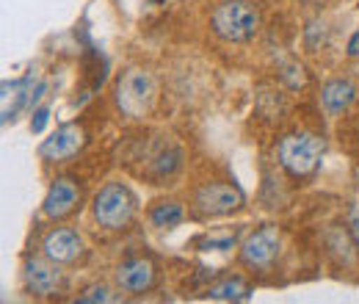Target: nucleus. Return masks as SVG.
<instances>
[{
	"instance_id": "nucleus-20",
	"label": "nucleus",
	"mask_w": 359,
	"mask_h": 304,
	"mask_svg": "<svg viewBox=\"0 0 359 304\" xmlns=\"http://www.w3.org/2000/svg\"><path fill=\"white\" fill-rule=\"evenodd\" d=\"M47 119H50V108H47V105H42L39 111H34V119H31V131L42 133L47 128Z\"/></svg>"
},
{
	"instance_id": "nucleus-19",
	"label": "nucleus",
	"mask_w": 359,
	"mask_h": 304,
	"mask_svg": "<svg viewBox=\"0 0 359 304\" xmlns=\"http://www.w3.org/2000/svg\"><path fill=\"white\" fill-rule=\"evenodd\" d=\"M199 246L208 252V249H232L235 246V235H226V238H202Z\"/></svg>"
},
{
	"instance_id": "nucleus-10",
	"label": "nucleus",
	"mask_w": 359,
	"mask_h": 304,
	"mask_svg": "<svg viewBox=\"0 0 359 304\" xmlns=\"http://www.w3.org/2000/svg\"><path fill=\"white\" fill-rule=\"evenodd\" d=\"M78 202H81V188H78V183L69 180V177H58V180L50 185V191H47L42 211H45L47 218H64L78 208Z\"/></svg>"
},
{
	"instance_id": "nucleus-14",
	"label": "nucleus",
	"mask_w": 359,
	"mask_h": 304,
	"mask_svg": "<svg viewBox=\"0 0 359 304\" xmlns=\"http://www.w3.org/2000/svg\"><path fill=\"white\" fill-rule=\"evenodd\" d=\"M208 296L210 299H219V302H246L252 296V288L241 277H226V279L208 288Z\"/></svg>"
},
{
	"instance_id": "nucleus-11",
	"label": "nucleus",
	"mask_w": 359,
	"mask_h": 304,
	"mask_svg": "<svg viewBox=\"0 0 359 304\" xmlns=\"http://www.w3.org/2000/svg\"><path fill=\"white\" fill-rule=\"evenodd\" d=\"M116 282L128 293H144L155 285V263L147 258H130L119 263L116 268Z\"/></svg>"
},
{
	"instance_id": "nucleus-4",
	"label": "nucleus",
	"mask_w": 359,
	"mask_h": 304,
	"mask_svg": "<svg viewBox=\"0 0 359 304\" xmlns=\"http://www.w3.org/2000/svg\"><path fill=\"white\" fill-rule=\"evenodd\" d=\"M91 211H94V221L100 227H105V230H125L135 216V197L130 194L128 185L108 183L94 197Z\"/></svg>"
},
{
	"instance_id": "nucleus-9",
	"label": "nucleus",
	"mask_w": 359,
	"mask_h": 304,
	"mask_svg": "<svg viewBox=\"0 0 359 304\" xmlns=\"http://www.w3.org/2000/svg\"><path fill=\"white\" fill-rule=\"evenodd\" d=\"M42 252L55 263H75L83 252V238L72 227H55L45 235Z\"/></svg>"
},
{
	"instance_id": "nucleus-21",
	"label": "nucleus",
	"mask_w": 359,
	"mask_h": 304,
	"mask_svg": "<svg viewBox=\"0 0 359 304\" xmlns=\"http://www.w3.org/2000/svg\"><path fill=\"white\" fill-rule=\"evenodd\" d=\"M348 53H351V55H359V34H354V39L348 44Z\"/></svg>"
},
{
	"instance_id": "nucleus-17",
	"label": "nucleus",
	"mask_w": 359,
	"mask_h": 304,
	"mask_svg": "<svg viewBox=\"0 0 359 304\" xmlns=\"http://www.w3.org/2000/svg\"><path fill=\"white\" fill-rule=\"evenodd\" d=\"M114 299H116V296L111 293V288H108V285H100V282H97V285H89L83 293H78V302L81 304H97V302L108 304V302H114Z\"/></svg>"
},
{
	"instance_id": "nucleus-6",
	"label": "nucleus",
	"mask_w": 359,
	"mask_h": 304,
	"mask_svg": "<svg viewBox=\"0 0 359 304\" xmlns=\"http://www.w3.org/2000/svg\"><path fill=\"white\" fill-rule=\"evenodd\" d=\"M279 230L276 227H260L257 232H252L243 246H241V260L249 268H271L273 260L279 258Z\"/></svg>"
},
{
	"instance_id": "nucleus-8",
	"label": "nucleus",
	"mask_w": 359,
	"mask_h": 304,
	"mask_svg": "<svg viewBox=\"0 0 359 304\" xmlns=\"http://www.w3.org/2000/svg\"><path fill=\"white\" fill-rule=\"evenodd\" d=\"M25 285L34 296H53L64 288V274L55 260H28L25 263Z\"/></svg>"
},
{
	"instance_id": "nucleus-3",
	"label": "nucleus",
	"mask_w": 359,
	"mask_h": 304,
	"mask_svg": "<svg viewBox=\"0 0 359 304\" xmlns=\"http://www.w3.org/2000/svg\"><path fill=\"white\" fill-rule=\"evenodd\" d=\"M155 97H158V84H155L152 72H147L141 67H130L116 81V105L130 119L147 117L155 105Z\"/></svg>"
},
{
	"instance_id": "nucleus-15",
	"label": "nucleus",
	"mask_w": 359,
	"mask_h": 304,
	"mask_svg": "<svg viewBox=\"0 0 359 304\" xmlns=\"http://www.w3.org/2000/svg\"><path fill=\"white\" fill-rule=\"evenodd\" d=\"M180 164H182V152H180L177 147H163L161 152H155L149 174L155 180H166V177H172V174L177 172Z\"/></svg>"
},
{
	"instance_id": "nucleus-1",
	"label": "nucleus",
	"mask_w": 359,
	"mask_h": 304,
	"mask_svg": "<svg viewBox=\"0 0 359 304\" xmlns=\"http://www.w3.org/2000/svg\"><path fill=\"white\" fill-rule=\"evenodd\" d=\"M213 34L224 42L243 44L260 34V11L252 0H224L210 14Z\"/></svg>"
},
{
	"instance_id": "nucleus-13",
	"label": "nucleus",
	"mask_w": 359,
	"mask_h": 304,
	"mask_svg": "<svg viewBox=\"0 0 359 304\" xmlns=\"http://www.w3.org/2000/svg\"><path fill=\"white\" fill-rule=\"evenodd\" d=\"M31 84H34V78H22V81L3 84V100L11 97V105L3 108V125L14 122L17 114H20V108H22L25 103H31V94H34V91H31Z\"/></svg>"
},
{
	"instance_id": "nucleus-2",
	"label": "nucleus",
	"mask_w": 359,
	"mask_h": 304,
	"mask_svg": "<svg viewBox=\"0 0 359 304\" xmlns=\"http://www.w3.org/2000/svg\"><path fill=\"white\" fill-rule=\"evenodd\" d=\"M276 155H279V164L282 169L302 180V177H310L320 164V155H323V138L315 136V133H287L279 147H276Z\"/></svg>"
},
{
	"instance_id": "nucleus-18",
	"label": "nucleus",
	"mask_w": 359,
	"mask_h": 304,
	"mask_svg": "<svg viewBox=\"0 0 359 304\" xmlns=\"http://www.w3.org/2000/svg\"><path fill=\"white\" fill-rule=\"evenodd\" d=\"M282 81L287 84L290 88H302L304 84H307V78H304V67L302 64H285L282 67Z\"/></svg>"
},
{
	"instance_id": "nucleus-12",
	"label": "nucleus",
	"mask_w": 359,
	"mask_h": 304,
	"mask_svg": "<svg viewBox=\"0 0 359 304\" xmlns=\"http://www.w3.org/2000/svg\"><path fill=\"white\" fill-rule=\"evenodd\" d=\"M354 100H357V86L348 78H334L320 88V103H323L329 117H340L343 111L351 108Z\"/></svg>"
},
{
	"instance_id": "nucleus-5",
	"label": "nucleus",
	"mask_w": 359,
	"mask_h": 304,
	"mask_svg": "<svg viewBox=\"0 0 359 304\" xmlns=\"http://www.w3.org/2000/svg\"><path fill=\"white\" fill-rule=\"evenodd\" d=\"M243 208V191L232 183H208L194 197V211L202 218L229 216Z\"/></svg>"
},
{
	"instance_id": "nucleus-16",
	"label": "nucleus",
	"mask_w": 359,
	"mask_h": 304,
	"mask_svg": "<svg viewBox=\"0 0 359 304\" xmlns=\"http://www.w3.org/2000/svg\"><path fill=\"white\" fill-rule=\"evenodd\" d=\"M185 216L182 205L180 202H158L152 211H149V221L161 230H169V227H177L180 221Z\"/></svg>"
},
{
	"instance_id": "nucleus-7",
	"label": "nucleus",
	"mask_w": 359,
	"mask_h": 304,
	"mask_svg": "<svg viewBox=\"0 0 359 304\" xmlns=\"http://www.w3.org/2000/svg\"><path fill=\"white\" fill-rule=\"evenodd\" d=\"M86 144V136H83V128L78 125H64L47 138L45 144L39 147V155L47 158V161H69L75 158Z\"/></svg>"
}]
</instances>
